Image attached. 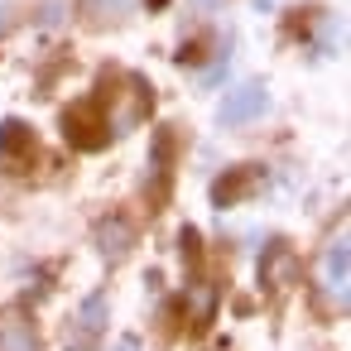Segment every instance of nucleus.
Returning <instances> with one entry per match:
<instances>
[{"label":"nucleus","instance_id":"11","mask_svg":"<svg viewBox=\"0 0 351 351\" xmlns=\"http://www.w3.org/2000/svg\"><path fill=\"white\" fill-rule=\"evenodd\" d=\"M5 25H10V15H5V5H0V34H5Z\"/></svg>","mask_w":351,"mask_h":351},{"label":"nucleus","instance_id":"9","mask_svg":"<svg viewBox=\"0 0 351 351\" xmlns=\"http://www.w3.org/2000/svg\"><path fill=\"white\" fill-rule=\"evenodd\" d=\"M101 322H106V298H101V293H92V298L82 303V327H87V332H97Z\"/></svg>","mask_w":351,"mask_h":351},{"label":"nucleus","instance_id":"1","mask_svg":"<svg viewBox=\"0 0 351 351\" xmlns=\"http://www.w3.org/2000/svg\"><path fill=\"white\" fill-rule=\"evenodd\" d=\"M317 284H322V293H327L337 308H346V293H351V245H346V236H337V241L322 250V260H317Z\"/></svg>","mask_w":351,"mask_h":351},{"label":"nucleus","instance_id":"4","mask_svg":"<svg viewBox=\"0 0 351 351\" xmlns=\"http://www.w3.org/2000/svg\"><path fill=\"white\" fill-rule=\"evenodd\" d=\"M250 183H255V169H250V164H236V169H226V173L212 183V202H217V207H236Z\"/></svg>","mask_w":351,"mask_h":351},{"label":"nucleus","instance_id":"2","mask_svg":"<svg viewBox=\"0 0 351 351\" xmlns=\"http://www.w3.org/2000/svg\"><path fill=\"white\" fill-rule=\"evenodd\" d=\"M265 111H269V87H265V82H236V87L221 97L217 121H221V125H245V121H255V116H265Z\"/></svg>","mask_w":351,"mask_h":351},{"label":"nucleus","instance_id":"5","mask_svg":"<svg viewBox=\"0 0 351 351\" xmlns=\"http://www.w3.org/2000/svg\"><path fill=\"white\" fill-rule=\"evenodd\" d=\"M164 173H169V135L159 130V135H154V149H149V178H145V183H149L154 207L164 202Z\"/></svg>","mask_w":351,"mask_h":351},{"label":"nucleus","instance_id":"6","mask_svg":"<svg viewBox=\"0 0 351 351\" xmlns=\"http://www.w3.org/2000/svg\"><path fill=\"white\" fill-rule=\"evenodd\" d=\"M0 351H39V332L29 322H5L0 327Z\"/></svg>","mask_w":351,"mask_h":351},{"label":"nucleus","instance_id":"3","mask_svg":"<svg viewBox=\"0 0 351 351\" xmlns=\"http://www.w3.org/2000/svg\"><path fill=\"white\" fill-rule=\"evenodd\" d=\"M97 250H101L106 265L125 260V250H130V221H125V217H106V221L97 226Z\"/></svg>","mask_w":351,"mask_h":351},{"label":"nucleus","instance_id":"10","mask_svg":"<svg viewBox=\"0 0 351 351\" xmlns=\"http://www.w3.org/2000/svg\"><path fill=\"white\" fill-rule=\"evenodd\" d=\"M111 351H145V341H140V337H135V332H125V337H121V341H116V346H111Z\"/></svg>","mask_w":351,"mask_h":351},{"label":"nucleus","instance_id":"12","mask_svg":"<svg viewBox=\"0 0 351 351\" xmlns=\"http://www.w3.org/2000/svg\"><path fill=\"white\" fill-rule=\"evenodd\" d=\"M149 5H154V10H159V5H164V0H149Z\"/></svg>","mask_w":351,"mask_h":351},{"label":"nucleus","instance_id":"8","mask_svg":"<svg viewBox=\"0 0 351 351\" xmlns=\"http://www.w3.org/2000/svg\"><path fill=\"white\" fill-rule=\"evenodd\" d=\"M20 149H29V130L20 121H5V130H0V159H10Z\"/></svg>","mask_w":351,"mask_h":351},{"label":"nucleus","instance_id":"7","mask_svg":"<svg viewBox=\"0 0 351 351\" xmlns=\"http://www.w3.org/2000/svg\"><path fill=\"white\" fill-rule=\"evenodd\" d=\"M82 10H87L97 25H101V20L111 25V20H125V15L135 10V0H82Z\"/></svg>","mask_w":351,"mask_h":351}]
</instances>
